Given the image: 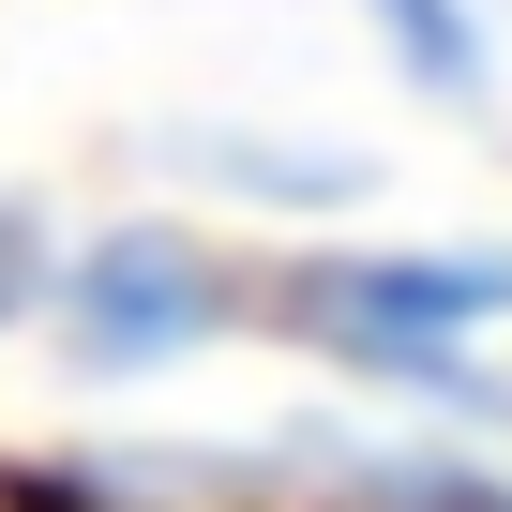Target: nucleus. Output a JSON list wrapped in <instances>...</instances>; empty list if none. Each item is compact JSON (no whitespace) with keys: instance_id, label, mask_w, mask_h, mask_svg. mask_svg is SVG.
<instances>
[{"instance_id":"5","label":"nucleus","mask_w":512,"mask_h":512,"mask_svg":"<svg viewBox=\"0 0 512 512\" xmlns=\"http://www.w3.org/2000/svg\"><path fill=\"white\" fill-rule=\"evenodd\" d=\"M46 272H61V226L31 196H0V332H46Z\"/></svg>"},{"instance_id":"4","label":"nucleus","mask_w":512,"mask_h":512,"mask_svg":"<svg viewBox=\"0 0 512 512\" xmlns=\"http://www.w3.org/2000/svg\"><path fill=\"white\" fill-rule=\"evenodd\" d=\"M181 166L196 181H226V196H256V211H347L362 196V151H317V136H181Z\"/></svg>"},{"instance_id":"1","label":"nucleus","mask_w":512,"mask_h":512,"mask_svg":"<svg viewBox=\"0 0 512 512\" xmlns=\"http://www.w3.org/2000/svg\"><path fill=\"white\" fill-rule=\"evenodd\" d=\"M256 302H272L332 377L512 437V362H497V332H512V241H302Z\"/></svg>"},{"instance_id":"3","label":"nucleus","mask_w":512,"mask_h":512,"mask_svg":"<svg viewBox=\"0 0 512 512\" xmlns=\"http://www.w3.org/2000/svg\"><path fill=\"white\" fill-rule=\"evenodd\" d=\"M362 31H377V61H392L407 106H437V121L497 106V16L482 0H362Z\"/></svg>"},{"instance_id":"2","label":"nucleus","mask_w":512,"mask_h":512,"mask_svg":"<svg viewBox=\"0 0 512 512\" xmlns=\"http://www.w3.org/2000/svg\"><path fill=\"white\" fill-rule=\"evenodd\" d=\"M241 302L256 287L226 272V241L181 226V211H121L46 272V332H61L76 377H181L196 347L241 332Z\"/></svg>"}]
</instances>
